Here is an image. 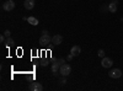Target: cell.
<instances>
[{
	"label": "cell",
	"instance_id": "6da1fadb",
	"mask_svg": "<svg viewBox=\"0 0 123 91\" xmlns=\"http://www.w3.org/2000/svg\"><path fill=\"white\" fill-rule=\"evenodd\" d=\"M59 73H60L62 76H68V75L71 73V67H70L69 64H67V63L62 64L60 68H59Z\"/></svg>",
	"mask_w": 123,
	"mask_h": 91
},
{
	"label": "cell",
	"instance_id": "7a4b0ae2",
	"mask_svg": "<svg viewBox=\"0 0 123 91\" xmlns=\"http://www.w3.org/2000/svg\"><path fill=\"white\" fill-rule=\"evenodd\" d=\"M3 9L5 10V11H12V10L15 9V1L14 0H7L6 3L3 4Z\"/></svg>",
	"mask_w": 123,
	"mask_h": 91
},
{
	"label": "cell",
	"instance_id": "3957f363",
	"mask_svg": "<svg viewBox=\"0 0 123 91\" xmlns=\"http://www.w3.org/2000/svg\"><path fill=\"white\" fill-rule=\"evenodd\" d=\"M108 76L112 79H118L122 76V70L121 69H112V70H110Z\"/></svg>",
	"mask_w": 123,
	"mask_h": 91
},
{
	"label": "cell",
	"instance_id": "277c9868",
	"mask_svg": "<svg viewBox=\"0 0 123 91\" xmlns=\"http://www.w3.org/2000/svg\"><path fill=\"white\" fill-rule=\"evenodd\" d=\"M39 43L42 44V46H46L48 43H52V37H49V35H42L39 37Z\"/></svg>",
	"mask_w": 123,
	"mask_h": 91
},
{
	"label": "cell",
	"instance_id": "5b68a950",
	"mask_svg": "<svg viewBox=\"0 0 123 91\" xmlns=\"http://www.w3.org/2000/svg\"><path fill=\"white\" fill-rule=\"evenodd\" d=\"M112 64H113V60H112L111 58H108V57H104V58H102V60H101L102 68H111Z\"/></svg>",
	"mask_w": 123,
	"mask_h": 91
},
{
	"label": "cell",
	"instance_id": "8992f818",
	"mask_svg": "<svg viewBox=\"0 0 123 91\" xmlns=\"http://www.w3.org/2000/svg\"><path fill=\"white\" fill-rule=\"evenodd\" d=\"M28 90H31V91H42L43 86H42L41 83H31L30 86H28Z\"/></svg>",
	"mask_w": 123,
	"mask_h": 91
},
{
	"label": "cell",
	"instance_id": "52a82bcc",
	"mask_svg": "<svg viewBox=\"0 0 123 91\" xmlns=\"http://www.w3.org/2000/svg\"><path fill=\"white\" fill-rule=\"evenodd\" d=\"M62 42H63V36H60V35H54L52 37V43L54 46H59Z\"/></svg>",
	"mask_w": 123,
	"mask_h": 91
},
{
	"label": "cell",
	"instance_id": "ba28073f",
	"mask_svg": "<svg viewBox=\"0 0 123 91\" xmlns=\"http://www.w3.org/2000/svg\"><path fill=\"white\" fill-rule=\"evenodd\" d=\"M117 4H118L117 0H112V1L108 4V11L110 12H116L117 11Z\"/></svg>",
	"mask_w": 123,
	"mask_h": 91
},
{
	"label": "cell",
	"instance_id": "9c48e42d",
	"mask_svg": "<svg viewBox=\"0 0 123 91\" xmlns=\"http://www.w3.org/2000/svg\"><path fill=\"white\" fill-rule=\"evenodd\" d=\"M35 0H25V3H24V6H25V9H27V10H32L33 7H35Z\"/></svg>",
	"mask_w": 123,
	"mask_h": 91
},
{
	"label": "cell",
	"instance_id": "30bf717a",
	"mask_svg": "<svg viewBox=\"0 0 123 91\" xmlns=\"http://www.w3.org/2000/svg\"><path fill=\"white\" fill-rule=\"evenodd\" d=\"M70 53L73 54L74 57H76V55H79L81 53V48L79 46H73V47H71V49H70Z\"/></svg>",
	"mask_w": 123,
	"mask_h": 91
},
{
	"label": "cell",
	"instance_id": "8fae6325",
	"mask_svg": "<svg viewBox=\"0 0 123 91\" xmlns=\"http://www.w3.org/2000/svg\"><path fill=\"white\" fill-rule=\"evenodd\" d=\"M27 22L30 25H32V26H37L38 25V20L35 17V16H28L27 17Z\"/></svg>",
	"mask_w": 123,
	"mask_h": 91
},
{
	"label": "cell",
	"instance_id": "7c38bea8",
	"mask_svg": "<svg viewBox=\"0 0 123 91\" xmlns=\"http://www.w3.org/2000/svg\"><path fill=\"white\" fill-rule=\"evenodd\" d=\"M59 68H60V65H58L55 62L53 63V65H52V72H53V74L54 75H57L58 73H59Z\"/></svg>",
	"mask_w": 123,
	"mask_h": 91
},
{
	"label": "cell",
	"instance_id": "4fadbf2b",
	"mask_svg": "<svg viewBox=\"0 0 123 91\" xmlns=\"http://www.w3.org/2000/svg\"><path fill=\"white\" fill-rule=\"evenodd\" d=\"M5 43H6V47H11V46H14V39L12 38H10V37H7L6 38V41H5Z\"/></svg>",
	"mask_w": 123,
	"mask_h": 91
},
{
	"label": "cell",
	"instance_id": "5bb4252c",
	"mask_svg": "<svg viewBox=\"0 0 123 91\" xmlns=\"http://www.w3.org/2000/svg\"><path fill=\"white\" fill-rule=\"evenodd\" d=\"M55 63H57L58 65H62V64H64V63H65V59L59 58V59H57V60H55Z\"/></svg>",
	"mask_w": 123,
	"mask_h": 91
},
{
	"label": "cell",
	"instance_id": "9a60e30c",
	"mask_svg": "<svg viewBox=\"0 0 123 91\" xmlns=\"http://www.w3.org/2000/svg\"><path fill=\"white\" fill-rule=\"evenodd\" d=\"M97 54H98V57H101V58H104V57H106V55H105V50H104V49H98V52H97Z\"/></svg>",
	"mask_w": 123,
	"mask_h": 91
},
{
	"label": "cell",
	"instance_id": "2e32d148",
	"mask_svg": "<svg viewBox=\"0 0 123 91\" xmlns=\"http://www.w3.org/2000/svg\"><path fill=\"white\" fill-rule=\"evenodd\" d=\"M65 78H67V76H63V79L60 80V84H62V85H64V84H67V79H65Z\"/></svg>",
	"mask_w": 123,
	"mask_h": 91
},
{
	"label": "cell",
	"instance_id": "e0dca14e",
	"mask_svg": "<svg viewBox=\"0 0 123 91\" xmlns=\"http://www.w3.org/2000/svg\"><path fill=\"white\" fill-rule=\"evenodd\" d=\"M4 35H5V36H6V38H7V37H10V35H11V32H10L9 30H6V31L4 32Z\"/></svg>",
	"mask_w": 123,
	"mask_h": 91
},
{
	"label": "cell",
	"instance_id": "ac0fdd59",
	"mask_svg": "<svg viewBox=\"0 0 123 91\" xmlns=\"http://www.w3.org/2000/svg\"><path fill=\"white\" fill-rule=\"evenodd\" d=\"M5 35H1V36H0V42H5Z\"/></svg>",
	"mask_w": 123,
	"mask_h": 91
},
{
	"label": "cell",
	"instance_id": "d6986e66",
	"mask_svg": "<svg viewBox=\"0 0 123 91\" xmlns=\"http://www.w3.org/2000/svg\"><path fill=\"white\" fill-rule=\"evenodd\" d=\"M73 58H74V55H73V54L70 53V54H69V55L67 57V60H71V59H73Z\"/></svg>",
	"mask_w": 123,
	"mask_h": 91
},
{
	"label": "cell",
	"instance_id": "ffe728a7",
	"mask_svg": "<svg viewBox=\"0 0 123 91\" xmlns=\"http://www.w3.org/2000/svg\"><path fill=\"white\" fill-rule=\"evenodd\" d=\"M47 64H48V63L46 62V60H44V62H42V63H41V65H42V67H46Z\"/></svg>",
	"mask_w": 123,
	"mask_h": 91
}]
</instances>
